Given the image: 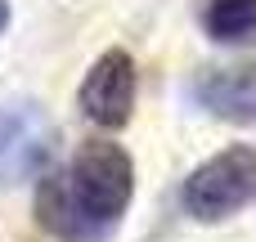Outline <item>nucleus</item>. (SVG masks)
I'll return each instance as SVG.
<instances>
[{
	"mask_svg": "<svg viewBox=\"0 0 256 242\" xmlns=\"http://www.w3.org/2000/svg\"><path fill=\"white\" fill-rule=\"evenodd\" d=\"M50 139H54V126L36 103L0 108V193L32 175H45Z\"/></svg>",
	"mask_w": 256,
	"mask_h": 242,
	"instance_id": "4",
	"label": "nucleus"
},
{
	"mask_svg": "<svg viewBox=\"0 0 256 242\" xmlns=\"http://www.w3.org/2000/svg\"><path fill=\"white\" fill-rule=\"evenodd\" d=\"M4 27H9V4L0 0V31H4Z\"/></svg>",
	"mask_w": 256,
	"mask_h": 242,
	"instance_id": "8",
	"label": "nucleus"
},
{
	"mask_svg": "<svg viewBox=\"0 0 256 242\" xmlns=\"http://www.w3.org/2000/svg\"><path fill=\"white\" fill-rule=\"evenodd\" d=\"M36 225L58 242H104L108 234L94 229L76 202L68 198V184H63V171H45L40 184H36Z\"/></svg>",
	"mask_w": 256,
	"mask_h": 242,
	"instance_id": "6",
	"label": "nucleus"
},
{
	"mask_svg": "<svg viewBox=\"0 0 256 242\" xmlns=\"http://www.w3.org/2000/svg\"><path fill=\"white\" fill-rule=\"evenodd\" d=\"M248 202H256V148L252 144H230L202 166L189 171L180 189V207L198 225H220L238 216Z\"/></svg>",
	"mask_w": 256,
	"mask_h": 242,
	"instance_id": "2",
	"label": "nucleus"
},
{
	"mask_svg": "<svg viewBox=\"0 0 256 242\" xmlns=\"http://www.w3.org/2000/svg\"><path fill=\"white\" fill-rule=\"evenodd\" d=\"M63 184H68V198L76 202V211L94 229L108 234L135 198V162L112 139H86L72 153L68 171H63Z\"/></svg>",
	"mask_w": 256,
	"mask_h": 242,
	"instance_id": "1",
	"label": "nucleus"
},
{
	"mask_svg": "<svg viewBox=\"0 0 256 242\" xmlns=\"http://www.w3.org/2000/svg\"><path fill=\"white\" fill-rule=\"evenodd\" d=\"M194 99L220 121L252 126L256 121V58L234 63V67H207L194 81Z\"/></svg>",
	"mask_w": 256,
	"mask_h": 242,
	"instance_id": "5",
	"label": "nucleus"
},
{
	"mask_svg": "<svg viewBox=\"0 0 256 242\" xmlns=\"http://www.w3.org/2000/svg\"><path fill=\"white\" fill-rule=\"evenodd\" d=\"M135 90H140L135 58H130V49L112 45L90 63V72L76 90V103L99 130H122L135 112Z\"/></svg>",
	"mask_w": 256,
	"mask_h": 242,
	"instance_id": "3",
	"label": "nucleus"
},
{
	"mask_svg": "<svg viewBox=\"0 0 256 242\" xmlns=\"http://www.w3.org/2000/svg\"><path fill=\"white\" fill-rule=\"evenodd\" d=\"M202 27L220 45H248L256 40V0H207Z\"/></svg>",
	"mask_w": 256,
	"mask_h": 242,
	"instance_id": "7",
	"label": "nucleus"
}]
</instances>
